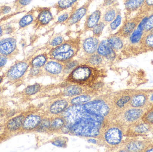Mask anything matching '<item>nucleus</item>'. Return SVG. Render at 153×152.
I'll use <instances>...</instances> for the list:
<instances>
[{
  "instance_id": "nucleus-1",
  "label": "nucleus",
  "mask_w": 153,
  "mask_h": 152,
  "mask_svg": "<svg viewBox=\"0 0 153 152\" xmlns=\"http://www.w3.org/2000/svg\"><path fill=\"white\" fill-rule=\"evenodd\" d=\"M102 70L87 64H79L66 78L70 83L79 85L93 84L101 77L103 76Z\"/></svg>"
},
{
  "instance_id": "nucleus-2",
  "label": "nucleus",
  "mask_w": 153,
  "mask_h": 152,
  "mask_svg": "<svg viewBox=\"0 0 153 152\" xmlns=\"http://www.w3.org/2000/svg\"><path fill=\"white\" fill-rule=\"evenodd\" d=\"M102 122L93 119H82L73 124L68 125L66 129L75 135L95 137L100 134Z\"/></svg>"
},
{
  "instance_id": "nucleus-3",
  "label": "nucleus",
  "mask_w": 153,
  "mask_h": 152,
  "mask_svg": "<svg viewBox=\"0 0 153 152\" xmlns=\"http://www.w3.org/2000/svg\"><path fill=\"white\" fill-rule=\"evenodd\" d=\"M65 118L71 125L82 119H93L103 121V117L92 114L86 110L83 104L73 105L68 108L64 113Z\"/></svg>"
},
{
  "instance_id": "nucleus-4",
  "label": "nucleus",
  "mask_w": 153,
  "mask_h": 152,
  "mask_svg": "<svg viewBox=\"0 0 153 152\" xmlns=\"http://www.w3.org/2000/svg\"><path fill=\"white\" fill-rule=\"evenodd\" d=\"M30 67L29 61L27 60H18L15 62L4 74V78H6L10 83H17L22 80Z\"/></svg>"
},
{
  "instance_id": "nucleus-5",
  "label": "nucleus",
  "mask_w": 153,
  "mask_h": 152,
  "mask_svg": "<svg viewBox=\"0 0 153 152\" xmlns=\"http://www.w3.org/2000/svg\"><path fill=\"white\" fill-rule=\"evenodd\" d=\"M52 7H35L36 14V18L33 23V29L35 31H38L50 24L52 21L55 20V17L52 11Z\"/></svg>"
},
{
  "instance_id": "nucleus-6",
  "label": "nucleus",
  "mask_w": 153,
  "mask_h": 152,
  "mask_svg": "<svg viewBox=\"0 0 153 152\" xmlns=\"http://www.w3.org/2000/svg\"><path fill=\"white\" fill-rule=\"evenodd\" d=\"M19 50L17 45V38L15 36L0 38V54L8 58L15 57Z\"/></svg>"
},
{
  "instance_id": "nucleus-7",
  "label": "nucleus",
  "mask_w": 153,
  "mask_h": 152,
  "mask_svg": "<svg viewBox=\"0 0 153 152\" xmlns=\"http://www.w3.org/2000/svg\"><path fill=\"white\" fill-rule=\"evenodd\" d=\"M93 0H86L80 7L75 8L70 18L64 26L67 28H71L74 26H78L83 18L88 14L89 8Z\"/></svg>"
},
{
  "instance_id": "nucleus-8",
  "label": "nucleus",
  "mask_w": 153,
  "mask_h": 152,
  "mask_svg": "<svg viewBox=\"0 0 153 152\" xmlns=\"http://www.w3.org/2000/svg\"><path fill=\"white\" fill-rule=\"evenodd\" d=\"M81 40V37L79 36L71 37L65 40L59 46L49 50L48 54L49 57L51 59L59 54L64 53L73 48L80 47Z\"/></svg>"
},
{
  "instance_id": "nucleus-9",
  "label": "nucleus",
  "mask_w": 153,
  "mask_h": 152,
  "mask_svg": "<svg viewBox=\"0 0 153 152\" xmlns=\"http://www.w3.org/2000/svg\"><path fill=\"white\" fill-rule=\"evenodd\" d=\"M84 106L90 113L102 117L107 116L110 111L108 104L100 100L88 102Z\"/></svg>"
},
{
  "instance_id": "nucleus-10",
  "label": "nucleus",
  "mask_w": 153,
  "mask_h": 152,
  "mask_svg": "<svg viewBox=\"0 0 153 152\" xmlns=\"http://www.w3.org/2000/svg\"><path fill=\"white\" fill-rule=\"evenodd\" d=\"M148 18V15L143 17L138 22L135 29L128 37V42L133 46H137L142 44L143 38L144 36L145 25Z\"/></svg>"
},
{
  "instance_id": "nucleus-11",
  "label": "nucleus",
  "mask_w": 153,
  "mask_h": 152,
  "mask_svg": "<svg viewBox=\"0 0 153 152\" xmlns=\"http://www.w3.org/2000/svg\"><path fill=\"white\" fill-rule=\"evenodd\" d=\"M98 37L93 36L86 37L81 40L80 48L86 56L96 53L100 43Z\"/></svg>"
},
{
  "instance_id": "nucleus-12",
  "label": "nucleus",
  "mask_w": 153,
  "mask_h": 152,
  "mask_svg": "<svg viewBox=\"0 0 153 152\" xmlns=\"http://www.w3.org/2000/svg\"><path fill=\"white\" fill-rule=\"evenodd\" d=\"M98 6L96 10L91 14H87L83 25V32L86 33L91 31L92 29L101 21L102 11Z\"/></svg>"
},
{
  "instance_id": "nucleus-13",
  "label": "nucleus",
  "mask_w": 153,
  "mask_h": 152,
  "mask_svg": "<svg viewBox=\"0 0 153 152\" xmlns=\"http://www.w3.org/2000/svg\"><path fill=\"white\" fill-rule=\"evenodd\" d=\"M64 66L62 62L56 60L48 61L43 67L44 74L52 77H57L64 73Z\"/></svg>"
},
{
  "instance_id": "nucleus-14",
  "label": "nucleus",
  "mask_w": 153,
  "mask_h": 152,
  "mask_svg": "<svg viewBox=\"0 0 153 152\" xmlns=\"http://www.w3.org/2000/svg\"><path fill=\"white\" fill-rule=\"evenodd\" d=\"M98 54L108 61L114 60L116 57V51L108 43L107 39L100 41L97 48Z\"/></svg>"
},
{
  "instance_id": "nucleus-15",
  "label": "nucleus",
  "mask_w": 153,
  "mask_h": 152,
  "mask_svg": "<svg viewBox=\"0 0 153 152\" xmlns=\"http://www.w3.org/2000/svg\"><path fill=\"white\" fill-rule=\"evenodd\" d=\"M139 21L136 20L134 19L126 20L123 22L115 34L122 37V38H128L132 32L135 29Z\"/></svg>"
},
{
  "instance_id": "nucleus-16",
  "label": "nucleus",
  "mask_w": 153,
  "mask_h": 152,
  "mask_svg": "<svg viewBox=\"0 0 153 152\" xmlns=\"http://www.w3.org/2000/svg\"><path fill=\"white\" fill-rule=\"evenodd\" d=\"M122 139V131L118 128L113 127L109 129L105 134V140L111 145L119 144Z\"/></svg>"
},
{
  "instance_id": "nucleus-17",
  "label": "nucleus",
  "mask_w": 153,
  "mask_h": 152,
  "mask_svg": "<svg viewBox=\"0 0 153 152\" xmlns=\"http://www.w3.org/2000/svg\"><path fill=\"white\" fill-rule=\"evenodd\" d=\"M25 117L23 115H19L11 118L5 125V130L10 133H14L22 128Z\"/></svg>"
},
{
  "instance_id": "nucleus-18",
  "label": "nucleus",
  "mask_w": 153,
  "mask_h": 152,
  "mask_svg": "<svg viewBox=\"0 0 153 152\" xmlns=\"http://www.w3.org/2000/svg\"><path fill=\"white\" fill-rule=\"evenodd\" d=\"M41 118L36 114H30L25 117L22 129L24 131H29L37 128L41 122Z\"/></svg>"
},
{
  "instance_id": "nucleus-19",
  "label": "nucleus",
  "mask_w": 153,
  "mask_h": 152,
  "mask_svg": "<svg viewBox=\"0 0 153 152\" xmlns=\"http://www.w3.org/2000/svg\"><path fill=\"white\" fill-rule=\"evenodd\" d=\"M35 7L26 12L18 21L19 29H24L28 26L33 25L36 17Z\"/></svg>"
},
{
  "instance_id": "nucleus-20",
  "label": "nucleus",
  "mask_w": 153,
  "mask_h": 152,
  "mask_svg": "<svg viewBox=\"0 0 153 152\" xmlns=\"http://www.w3.org/2000/svg\"><path fill=\"white\" fill-rule=\"evenodd\" d=\"M118 4L117 2L114 4L104 8L105 10L102 13L101 20L105 22L107 26L117 16L120 10L118 7Z\"/></svg>"
},
{
  "instance_id": "nucleus-21",
  "label": "nucleus",
  "mask_w": 153,
  "mask_h": 152,
  "mask_svg": "<svg viewBox=\"0 0 153 152\" xmlns=\"http://www.w3.org/2000/svg\"><path fill=\"white\" fill-rule=\"evenodd\" d=\"M79 1L80 0H59L52 7L56 10V15H58L62 12L71 9L78 3Z\"/></svg>"
},
{
  "instance_id": "nucleus-22",
  "label": "nucleus",
  "mask_w": 153,
  "mask_h": 152,
  "mask_svg": "<svg viewBox=\"0 0 153 152\" xmlns=\"http://www.w3.org/2000/svg\"><path fill=\"white\" fill-rule=\"evenodd\" d=\"M106 39L111 46L116 51H120L125 46L124 38L115 33L110 34Z\"/></svg>"
},
{
  "instance_id": "nucleus-23",
  "label": "nucleus",
  "mask_w": 153,
  "mask_h": 152,
  "mask_svg": "<svg viewBox=\"0 0 153 152\" xmlns=\"http://www.w3.org/2000/svg\"><path fill=\"white\" fill-rule=\"evenodd\" d=\"M49 57L48 54L46 52L36 55L29 61L30 67L42 68L48 61Z\"/></svg>"
},
{
  "instance_id": "nucleus-24",
  "label": "nucleus",
  "mask_w": 153,
  "mask_h": 152,
  "mask_svg": "<svg viewBox=\"0 0 153 152\" xmlns=\"http://www.w3.org/2000/svg\"><path fill=\"white\" fill-rule=\"evenodd\" d=\"M80 49V47L73 48L66 52L57 54L51 58V59L56 60L63 63H65L71 60H72L78 53Z\"/></svg>"
},
{
  "instance_id": "nucleus-25",
  "label": "nucleus",
  "mask_w": 153,
  "mask_h": 152,
  "mask_svg": "<svg viewBox=\"0 0 153 152\" xmlns=\"http://www.w3.org/2000/svg\"><path fill=\"white\" fill-rule=\"evenodd\" d=\"M65 40V37L63 34L61 33H55L50 37L46 43V46L50 50L59 46Z\"/></svg>"
},
{
  "instance_id": "nucleus-26",
  "label": "nucleus",
  "mask_w": 153,
  "mask_h": 152,
  "mask_svg": "<svg viewBox=\"0 0 153 152\" xmlns=\"http://www.w3.org/2000/svg\"><path fill=\"white\" fill-rule=\"evenodd\" d=\"M125 10L127 12L138 10L144 5L145 0H123Z\"/></svg>"
},
{
  "instance_id": "nucleus-27",
  "label": "nucleus",
  "mask_w": 153,
  "mask_h": 152,
  "mask_svg": "<svg viewBox=\"0 0 153 152\" xmlns=\"http://www.w3.org/2000/svg\"><path fill=\"white\" fill-rule=\"evenodd\" d=\"M143 110L139 108H134L126 111L124 114L125 120L128 122L137 121L143 116Z\"/></svg>"
},
{
  "instance_id": "nucleus-28",
  "label": "nucleus",
  "mask_w": 153,
  "mask_h": 152,
  "mask_svg": "<svg viewBox=\"0 0 153 152\" xmlns=\"http://www.w3.org/2000/svg\"><path fill=\"white\" fill-rule=\"evenodd\" d=\"M78 3L76 4L73 7H72L71 10H70V9H69V10H66L59 14L54 23V26L64 25V24L68 21V20L70 18L75 8L78 7Z\"/></svg>"
},
{
  "instance_id": "nucleus-29",
  "label": "nucleus",
  "mask_w": 153,
  "mask_h": 152,
  "mask_svg": "<svg viewBox=\"0 0 153 152\" xmlns=\"http://www.w3.org/2000/svg\"><path fill=\"white\" fill-rule=\"evenodd\" d=\"M68 103L65 100H57L53 104L50 108V112L53 114L61 113L68 106Z\"/></svg>"
},
{
  "instance_id": "nucleus-30",
  "label": "nucleus",
  "mask_w": 153,
  "mask_h": 152,
  "mask_svg": "<svg viewBox=\"0 0 153 152\" xmlns=\"http://www.w3.org/2000/svg\"><path fill=\"white\" fill-rule=\"evenodd\" d=\"M146 101V95L143 94H139L131 98L130 104L133 108H139L145 105Z\"/></svg>"
},
{
  "instance_id": "nucleus-31",
  "label": "nucleus",
  "mask_w": 153,
  "mask_h": 152,
  "mask_svg": "<svg viewBox=\"0 0 153 152\" xmlns=\"http://www.w3.org/2000/svg\"><path fill=\"white\" fill-rule=\"evenodd\" d=\"M122 17L121 15V11L120 10H119L115 18L108 24L107 31L110 34L113 33L114 31H116L117 29H119L122 23Z\"/></svg>"
},
{
  "instance_id": "nucleus-32",
  "label": "nucleus",
  "mask_w": 153,
  "mask_h": 152,
  "mask_svg": "<svg viewBox=\"0 0 153 152\" xmlns=\"http://www.w3.org/2000/svg\"><path fill=\"white\" fill-rule=\"evenodd\" d=\"M87 57V59H86V63L85 64L97 68L102 64L103 58L97 53Z\"/></svg>"
},
{
  "instance_id": "nucleus-33",
  "label": "nucleus",
  "mask_w": 153,
  "mask_h": 152,
  "mask_svg": "<svg viewBox=\"0 0 153 152\" xmlns=\"http://www.w3.org/2000/svg\"><path fill=\"white\" fill-rule=\"evenodd\" d=\"M82 92V88L79 85H71L66 87L64 91V94L65 96H73L78 95Z\"/></svg>"
},
{
  "instance_id": "nucleus-34",
  "label": "nucleus",
  "mask_w": 153,
  "mask_h": 152,
  "mask_svg": "<svg viewBox=\"0 0 153 152\" xmlns=\"http://www.w3.org/2000/svg\"><path fill=\"white\" fill-rule=\"evenodd\" d=\"M141 44L146 49L153 50V31L145 33Z\"/></svg>"
},
{
  "instance_id": "nucleus-35",
  "label": "nucleus",
  "mask_w": 153,
  "mask_h": 152,
  "mask_svg": "<svg viewBox=\"0 0 153 152\" xmlns=\"http://www.w3.org/2000/svg\"><path fill=\"white\" fill-rule=\"evenodd\" d=\"M145 147V145L143 142L136 141L128 144L126 148L129 151L137 152L143 151Z\"/></svg>"
},
{
  "instance_id": "nucleus-36",
  "label": "nucleus",
  "mask_w": 153,
  "mask_h": 152,
  "mask_svg": "<svg viewBox=\"0 0 153 152\" xmlns=\"http://www.w3.org/2000/svg\"><path fill=\"white\" fill-rule=\"evenodd\" d=\"M64 120L62 118H56L50 121L49 129L53 131H56L62 129L65 126Z\"/></svg>"
},
{
  "instance_id": "nucleus-37",
  "label": "nucleus",
  "mask_w": 153,
  "mask_h": 152,
  "mask_svg": "<svg viewBox=\"0 0 153 152\" xmlns=\"http://www.w3.org/2000/svg\"><path fill=\"white\" fill-rule=\"evenodd\" d=\"M106 26H107V24L102 21H101L91 31L92 33V35L99 38L102 35V32Z\"/></svg>"
},
{
  "instance_id": "nucleus-38",
  "label": "nucleus",
  "mask_w": 153,
  "mask_h": 152,
  "mask_svg": "<svg viewBox=\"0 0 153 152\" xmlns=\"http://www.w3.org/2000/svg\"><path fill=\"white\" fill-rule=\"evenodd\" d=\"M41 88V85L40 84L36 83L31 85L28 86L24 89V93L25 95L29 96L34 95L38 93Z\"/></svg>"
},
{
  "instance_id": "nucleus-39",
  "label": "nucleus",
  "mask_w": 153,
  "mask_h": 152,
  "mask_svg": "<svg viewBox=\"0 0 153 152\" xmlns=\"http://www.w3.org/2000/svg\"><path fill=\"white\" fill-rule=\"evenodd\" d=\"M32 1V0H15L13 2V7L17 11H21L30 4Z\"/></svg>"
},
{
  "instance_id": "nucleus-40",
  "label": "nucleus",
  "mask_w": 153,
  "mask_h": 152,
  "mask_svg": "<svg viewBox=\"0 0 153 152\" xmlns=\"http://www.w3.org/2000/svg\"><path fill=\"white\" fill-rule=\"evenodd\" d=\"M79 65V62L77 61L71 60L64 63V73L70 74L74 68Z\"/></svg>"
},
{
  "instance_id": "nucleus-41",
  "label": "nucleus",
  "mask_w": 153,
  "mask_h": 152,
  "mask_svg": "<svg viewBox=\"0 0 153 152\" xmlns=\"http://www.w3.org/2000/svg\"><path fill=\"white\" fill-rule=\"evenodd\" d=\"M91 99V97L89 95H81L72 99L71 103L73 105H79L88 102Z\"/></svg>"
},
{
  "instance_id": "nucleus-42",
  "label": "nucleus",
  "mask_w": 153,
  "mask_h": 152,
  "mask_svg": "<svg viewBox=\"0 0 153 152\" xmlns=\"http://www.w3.org/2000/svg\"><path fill=\"white\" fill-rule=\"evenodd\" d=\"M44 74L43 69L39 68H30L28 77L29 79L39 77Z\"/></svg>"
},
{
  "instance_id": "nucleus-43",
  "label": "nucleus",
  "mask_w": 153,
  "mask_h": 152,
  "mask_svg": "<svg viewBox=\"0 0 153 152\" xmlns=\"http://www.w3.org/2000/svg\"><path fill=\"white\" fill-rule=\"evenodd\" d=\"M148 124H140L136 125L134 127V132L138 134H143L146 133L149 130Z\"/></svg>"
},
{
  "instance_id": "nucleus-44",
  "label": "nucleus",
  "mask_w": 153,
  "mask_h": 152,
  "mask_svg": "<svg viewBox=\"0 0 153 152\" xmlns=\"http://www.w3.org/2000/svg\"><path fill=\"white\" fill-rule=\"evenodd\" d=\"M144 30L146 33L152 32L153 30V12L148 16L145 25Z\"/></svg>"
},
{
  "instance_id": "nucleus-45",
  "label": "nucleus",
  "mask_w": 153,
  "mask_h": 152,
  "mask_svg": "<svg viewBox=\"0 0 153 152\" xmlns=\"http://www.w3.org/2000/svg\"><path fill=\"white\" fill-rule=\"evenodd\" d=\"M131 97L129 95H125L120 97L116 103L117 106L120 108L124 107L126 104L130 102Z\"/></svg>"
},
{
  "instance_id": "nucleus-46",
  "label": "nucleus",
  "mask_w": 153,
  "mask_h": 152,
  "mask_svg": "<svg viewBox=\"0 0 153 152\" xmlns=\"http://www.w3.org/2000/svg\"><path fill=\"white\" fill-rule=\"evenodd\" d=\"M50 121L48 120L45 119L41 120L38 126V130L39 131H45L50 127Z\"/></svg>"
},
{
  "instance_id": "nucleus-47",
  "label": "nucleus",
  "mask_w": 153,
  "mask_h": 152,
  "mask_svg": "<svg viewBox=\"0 0 153 152\" xmlns=\"http://www.w3.org/2000/svg\"><path fill=\"white\" fill-rule=\"evenodd\" d=\"M13 7L9 5H1L0 6V16L8 15L11 12Z\"/></svg>"
},
{
  "instance_id": "nucleus-48",
  "label": "nucleus",
  "mask_w": 153,
  "mask_h": 152,
  "mask_svg": "<svg viewBox=\"0 0 153 152\" xmlns=\"http://www.w3.org/2000/svg\"><path fill=\"white\" fill-rule=\"evenodd\" d=\"M3 29L4 35H12L15 32L16 28L10 24H3Z\"/></svg>"
},
{
  "instance_id": "nucleus-49",
  "label": "nucleus",
  "mask_w": 153,
  "mask_h": 152,
  "mask_svg": "<svg viewBox=\"0 0 153 152\" xmlns=\"http://www.w3.org/2000/svg\"><path fill=\"white\" fill-rule=\"evenodd\" d=\"M144 120L146 124L148 125L153 124V110L148 112L144 116Z\"/></svg>"
},
{
  "instance_id": "nucleus-50",
  "label": "nucleus",
  "mask_w": 153,
  "mask_h": 152,
  "mask_svg": "<svg viewBox=\"0 0 153 152\" xmlns=\"http://www.w3.org/2000/svg\"><path fill=\"white\" fill-rule=\"evenodd\" d=\"M117 1L116 0H103V2L100 4L99 5L102 10L106 7H108V6H110V5H112L114 4L117 3Z\"/></svg>"
},
{
  "instance_id": "nucleus-51",
  "label": "nucleus",
  "mask_w": 153,
  "mask_h": 152,
  "mask_svg": "<svg viewBox=\"0 0 153 152\" xmlns=\"http://www.w3.org/2000/svg\"><path fill=\"white\" fill-rule=\"evenodd\" d=\"M52 144L59 147H63L66 145V142L62 139H56L52 142Z\"/></svg>"
},
{
  "instance_id": "nucleus-52",
  "label": "nucleus",
  "mask_w": 153,
  "mask_h": 152,
  "mask_svg": "<svg viewBox=\"0 0 153 152\" xmlns=\"http://www.w3.org/2000/svg\"><path fill=\"white\" fill-rule=\"evenodd\" d=\"M9 58L4 55L0 54V69H2L5 66L7 63Z\"/></svg>"
},
{
  "instance_id": "nucleus-53",
  "label": "nucleus",
  "mask_w": 153,
  "mask_h": 152,
  "mask_svg": "<svg viewBox=\"0 0 153 152\" xmlns=\"http://www.w3.org/2000/svg\"><path fill=\"white\" fill-rule=\"evenodd\" d=\"M144 6L147 8L152 9L153 8V0H145Z\"/></svg>"
},
{
  "instance_id": "nucleus-54",
  "label": "nucleus",
  "mask_w": 153,
  "mask_h": 152,
  "mask_svg": "<svg viewBox=\"0 0 153 152\" xmlns=\"http://www.w3.org/2000/svg\"><path fill=\"white\" fill-rule=\"evenodd\" d=\"M16 114V111L13 110L9 111L7 112V114H6V116H7L8 118L13 117Z\"/></svg>"
},
{
  "instance_id": "nucleus-55",
  "label": "nucleus",
  "mask_w": 153,
  "mask_h": 152,
  "mask_svg": "<svg viewBox=\"0 0 153 152\" xmlns=\"http://www.w3.org/2000/svg\"><path fill=\"white\" fill-rule=\"evenodd\" d=\"M4 35V32L3 24L0 23V38H1Z\"/></svg>"
},
{
  "instance_id": "nucleus-56",
  "label": "nucleus",
  "mask_w": 153,
  "mask_h": 152,
  "mask_svg": "<svg viewBox=\"0 0 153 152\" xmlns=\"http://www.w3.org/2000/svg\"><path fill=\"white\" fill-rule=\"evenodd\" d=\"M88 142L89 143H91L96 144L97 143L96 140L94 139H90L88 140Z\"/></svg>"
},
{
  "instance_id": "nucleus-57",
  "label": "nucleus",
  "mask_w": 153,
  "mask_h": 152,
  "mask_svg": "<svg viewBox=\"0 0 153 152\" xmlns=\"http://www.w3.org/2000/svg\"><path fill=\"white\" fill-rule=\"evenodd\" d=\"M4 76L3 75L2 76L0 75V84L2 83L4 80Z\"/></svg>"
},
{
  "instance_id": "nucleus-58",
  "label": "nucleus",
  "mask_w": 153,
  "mask_h": 152,
  "mask_svg": "<svg viewBox=\"0 0 153 152\" xmlns=\"http://www.w3.org/2000/svg\"><path fill=\"white\" fill-rule=\"evenodd\" d=\"M4 110L1 109H0V117H1L3 116L4 115Z\"/></svg>"
},
{
  "instance_id": "nucleus-59",
  "label": "nucleus",
  "mask_w": 153,
  "mask_h": 152,
  "mask_svg": "<svg viewBox=\"0 0 153 152\" xmlns=\"http://www.w3.org/2000/svg\"><path fill=\"white\" fill-rule=\"evenodd\" d=\"M146 152H153V148H151L149 150L146 151Z\"/></svg>"
},
{
  "instance_id": "nucleus-60",
  "label": "nucleus",
  "mask_w": 153,
  "mask_h": 152,
  "mask_svg": "<svg viewBox=\"0 0 153 152\" xmlns=\"http://www.w3.org/2000/svg\"><path fill=\"white\" fill-rule=\"evenodd\" d=\"M151 101H152L153 102V94L152 95V96H151Z\"/></svg>"
},
{
  "instance_id": "nucleus-61",
  "label": "nucleus",
  "mask_w": 153,
  "mask_h": 152,
  "mask_svg": "<svg viewBox=\"0 0 153 152\" xmlns=\"http://www.w3.org/2000/svg\"><path fill=\"white\" fill-rule=\"evenodd\" d=\"M1 130H2L1 127V126H0V133H1Z\"/></svg>"
},
{
  "instance_id": "nucleus-62",
  "label": "nucleus",
  "mask_w": 153,
  "mask_h": 152,
  "mask_svg": "<svg viewBox=\"0 0 153 152\" xmlns=\"http://www.w3.org/2000/svg\"><path fill=\"white\" fill-rule=\"evenodd\" d=\"M1 70L0 69V71H1Z\"/></svg>"
},
{
  "instance_id": "nucleus-63",
  "label": "nucleus",
  "mask_w": 153,
  "mask_h": 152,
  "mask_svg": "<svg viewBox=\"0 0 153 152\" xmlns=\"http://www.w3.org/2000/svg\"></svg>"
}]
</instances>
